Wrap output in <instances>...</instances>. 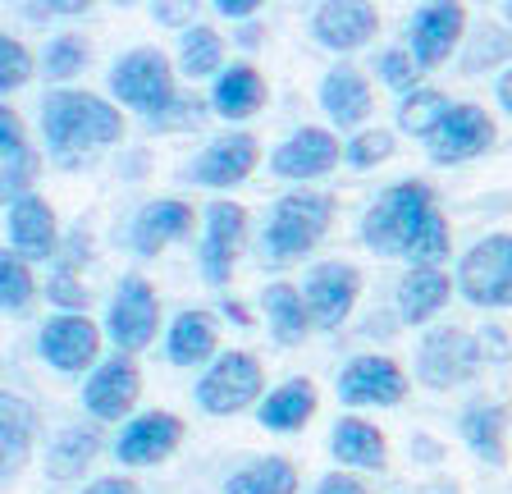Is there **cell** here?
I'll return each mask as SVG.
<instances>
[{"label":"cell","instance_id":"cell-1","mask_svg":"<svg viewBox=\"0 0 512 494\" xmlns=\"http://www.w3.org/2000/svg\"><path fill=\"white\" fill-rule=\"evenodd\" d=\"M42 138L51 161L74 170L87 151L115 147L124 138V115L119 106H110L106 97H92V92H51L42 101Z\"/></svg>","mask_w":512,"mask_h":494},{"label":"cell","instance_id":"cell-2","mask_svg":"<svg viewBox=\"0 0 512 494\" xmlns=\"http://www.w3.org/2000/svg\"><path fill=\"white\" fill-rule=\"evenodd\" d=\"M435 211V193L421 179H403L394 188H384L380 202L362 215V243L380 257H407L416 229L426 225V215Z\"/></svg>","mask_w":512,"mask_h":494},{"label":"cell","instance_id":"cell-3","mask_svg":"<svg viewBox=\"0 0 512 494\" xmlns=\"http://www.w3.org/2000/svg\"><path fill=\"white\" fill-rule=\"evenodd\" d=\"M330 220H334V202L325 193H307V188L284 193L275 202V211H270V220H266V234H261V257H270V261H298V257H307L311 247L325 238Z\"/></svg>","mask_w":512,"mask_h":494},{"label":"cell","instance_id":"cell-4","mask_svg":"<svg viewBox=\"0 0 512 494\" xmlns=\"http://www.w3.org/2000/svg\"><path fill=\"white\" fill-rule=\"evenodd\" d=\"M110 92H115L119 106L138 110V115L156 119L160 110L170 106L179 92H174V69L170 60L151 46H138V51H128L115 69H110Z\"/></svg>","mask_w":512,"mask_h":494},{"label":"cell","instance_id":"cell-5","mask_svg":"<svg viewBox=\"0 0 512 494\" xmlns=\"http://www.w3.org/2000/svg\"><path fill=\"white\" fill-rule=\"evenodd\" d=\"M485 353H480V339L458 325H435L426 330L421 348H416V376L421 385L430 389H453V385H467L471 376L480 371Z\"/></svg>","mask_w":512,"mask_h":494},{"label":"cell","instance_id":"cell-6","mask_svg":"<svg viewBox=\"0 0 512 494\" xmlns=\"http://www.w3.org/2000/svg\"><path fill=\"white\" fill-rule=\"evenodd\" d=\"M458 289L471 307H512V234H490L458 261Z\"/></svg>","mask_w":512,"mask_h":494},{"label":"cell","instance_id":"cell-7","mask_svg":"<svg viewBox=\"0 0 512 494\" xmlns=\"http://www.w3.org/2000/svg\"><path fill=\"white\" fill-rule=\"evenodd\" d=\"M261 362L247 353H220L197 380V408L211 417H234L261 398Z\"/></svg>","mask_w":512,"mask_h":494},{"label":"cell","instance_id":"cell-8","mask_svg":"<svg viewBox=\"0 0 512 494\" xmlns=\"http://www.w3.org/2000/svg\"><path fill=\"white\" fill-rule=\"evenodd\" d=\"M160 330V302L151 293V284L142 275H124L110 298V312H106V334L115 339V348L124 353H138L156 339Z\"/></svg>","mask_w":512,"mask_h":494},{"label":"cell","instance_id":"cell-9","mask_svg":"<svg viewBox=\"0 0 512 494\" xmlns=\"http://www.w3.org/2000/svg\"><path fill=\"white\" fill-rule=\"evenodd\" d=\"M407 394V376L394 357L362 353L339 371V398L348 408H394Z\"/></svg>","mask_w":512,"mask_h":494},{"label":"cell","instance_id":"cell-10","mask_svg":"<svg viewBox=\"0 0 512 494\" xmlns=\"http://www.w3.org/2000/svg\"><path fill=\"white\" fill-rule=\"evenodd\" d=\"M357 293H362L357 266H348V261H320V266H311L307 284H302L311 325H316V330H339V325L348 321Z\"/></svg>","mask_w":512,"mask_h":494},{"label":"cell","instance_id":"cell-11","mask_svg":"<svg viewBox=\"0 0 512 494\" xmlns=\"http://www.w3.org/2000/svg\"><path fill=\"white\" fill-rule=\"evenodd\" d=\"M462 28H467V10H462V5H448V0L416 5L412 19H407V46H412V60L421 69L444 65L448 55L458 51Z\"/></svg>","mask_w":512,"mask_h":494},{"label":"cell","instance_id":"cell-12","mask_svg":"<svg viewBox=\"0 0 512 494\" xmlns=\"http://www.w3.org/2000/svg\"><path fill=\"white\" fill-rule=\"evenodd\" d=\"M37 353H42L46 366L64 371V376H78L87 366H101L96 353H101V330H96L87 316H51L37 334Z\"/></svg>","mask_w":512,"mask_h":494},{"label":"cell","instance_id":"cell-13","mask_svg":"<svg viewBox=\"0 0 512 494\" xmlns=\"http://www.w3.org/2000/svg\"><path fill=\"white\" fill-rule=\"evenodd\" d=\"M494 147V119L480 106H453L448 119L426 138V151L435 165H462L471 156H485Z\"/></svg>","mask_w":512,"mask_h":494},{"label":"cell","instance_id":"cell-14","mask_svg":"<svg viewBox=\"0 0 512 494\" xmlns=\"http://www.w3.org/2000/svg\"><path fill=\"white\" fill-rule=\"evenodd\" d=\"M256 156H261V147L252 133H224L197 151V161L183 170V179L202 183V188H238L256 170Z\"/></svg>","mask_w":512,"mask_h":494},{"label":"cell","instance_id":"cell-15","mask_svg":"<svg viewBox=\"0 0 512 494\" xmlns=\"http://www.w3.org/2000/svg\"><path fill=\"white\" fill-rule=\"evenodd\" d=\"M142 394V376L138 366L128 362V357H106V362L96 366L92 376L83 385V408L92 412L96 421H119L133 412Z\"/></svg>","mask_w":512,"mask_h":494},{"label":"cell","instance_id":"cell-16","mask_svg":"<svg viewBox=\"0 0 512 494\" xmlns=\"http://www.w3.org/2000/svg\"><path fill=\"white\" fill-rule=\"evenodd\" d=\"M375 33H380V14H375V5H362V0H330V5H320L311 14V37L325 51H362Z\"/></svg>","mask_w":512,"mask_h":494},{"label":"cell","instance_id":"cell-17","mask_svg":"<svg viewBox=\"0 0 512 494\" xmlns=\"http://www.w3.org/2000/svg\"><path fill=\"white\" fill-rule=\"evenodd\" d=\"M183 440V421L174 412H142L133 417L115 440V458L124 467H151V462L170 458Z\"/></svg>","mask_w":512,"mask_h":494},{"label":"cell","instance_id":"cell-18","mask_svg":"<svg viewBox=\"0 0 512 494\" xmlns=\"http://www.w3.org/2000/svg\"><path fill=\"white\" fill-rule=\"evenodd\" d=\"M247 234V211L238 202H211L206 211V238H202V280L224 284L234 275V257Z\"/></svg>","mask_w":512,"mask_h":494},{"label":"cell","instance_id":"cell-19","mask_svg":"<svg viewBox=\"0 0 512 494\" xmlns=\"http://www.w3.org/2000/svg\"><path fill=\"white\" fill-rule=\"evenodd\" d=\"M334 161H339V138L330 129H298L270 151V170L279 179H298V183L320 179L325 170H334Z\"/></svg>","mask_w":512,"mask_h":494},{"label":"cell","instance_id":"cell-20","mask_svg":"<svg viewBox=\"0 0 512 494\" xmlns=\"http://www.w3.org/2000/svg\"><path fill=\"white\" fill-rule=\"evenodd\" d=\"M10 247H14V257H23V261L55 257V247H60V225H55V211L37 193L10 202Z\"/></svg>","mask_w":512,"mask_h":494},{"label":"cell","instance_id":"cell-21","mask_svg":"<svg viewBox=\"0 0 512 494\" xmlns=\"http://www.w3.org/2000/svg\"><path fill=\"white\" fill-rule=\"evenodd\" d=\"M371 106H375L371 83L352 65H334L330 74L320 78V110H325V119L339 124V129L362 133V124L371 119Z\"/></svg>","mask_w":512,"mask_h":494},{"label":"cell","instance_id":"cell-22","mask_svg":"<svg viewBox=\"0 0 512 494\" xmlns=\"http://www.w3.org/2000/svg\"><path fill=\"white\" fill-rule=\"evenodd\" d=\"M188 234H192V206L174 202V197L147 202L133 215V225H128V238H133V252H138V257H156L165 243L188 238Z\"/></svg>","mask_w":512,"mask_h":494},{"label":"cell","instance_id":"cell-23","mask_svg":"<svg viewBox=\"0 0 512 494\" xmlns=\"http://www.w3.org/2000/svg\"><path fill=\"white\" fill-rule=\"evenodd\" d=\"M448 293H453V280H448L444 270H421V266H412L403 280H398V289H394L398 321H403V325H426L435 312H444Z\"/></svg>","mask_w":512,"mask_h":494},{"label":"cell","instance_id":"cell-24","mask_svg":"<svg viewBox=\"0 0 512 494\" xmlns=\"http://www.w3.org/2000/svg\"><path fill=\"white\" fill-rule=\"evenodd\" d=\"M311 412H316V385H311L307 376H298V380H284L279 389H270V394L261 398L256 421L266 430H275V435H288V430L307 426Z\"/></svg>","mask_w":512,"mask_h":494},{"label":"cell","instance_id":"cell-25","mask_svg":"<svg viewBox=\"0 0 512 494\" xmlns=\"http://www.w3.org/2000/svg\"><path fill=\"white\" fill-rule=\"evenodd\" d=\"M266 106V78L252 65H229L211 87V110L220 119H252Z\"/></svg>","mask_w":512,"mask_h":494},{"label":"cell","instance_id":"cell-26","mask_svg":"<svg viewBox=\"0 0 512 494\" xmlns=\"http://www.w3.org/2000/svg\"><path fill=\"white\" fill-rule=\"evenodd\" d=\"M462 440L476 458L503 467V458H508V408L503 403H471L462 412Z\"/></svg>","mask_w":512,"mask_h":494},{"label":"cell","instance_id":"cell-27","mask_svg":"<svg viewBox=\"0 0 512 494\" xmlns=\"http://www.w3.org/2000/svg\"><path fill=\"white\" fill-rule=\"evenodd\" d=\"M32 435H37V412H32V403L19 394H5L0 398V472H5V481L28 462Z\"/></svg>","mask_w":512,"mask_h":494},{"label":"cell","instance_id":"cell-28","mask_svg":"<svg viewBox=\"0 0 512 494\" xmlns=\"http://www.w3.org/2000/svg\"><path fill=\"white\" fill-rule=\"evenodd\" d=\"M0 165H5V174H0L5 202L28 197V183H32V174H37V161H32L28 142H23V124L10 106L0 110Z\"/></svg>","mask_w":512,"mask_h":494},{"label":"cell","instance_id":"cell-29","mask_svg":"<svg viewBox=\"0 0 512 494\" xmlns=\"http://www.w3.org/2000/svg\"><path fill=\"white\" fill-rule=\"evenodd\" d=\"M330 449L343 467H362V472H380L384 458H389V444L384 435L362 417H343L330 435Z\"/></svg>","mask_w":512,"mask_h":494},{"label":"cell","instance_id":"cell-30","mask_svg":"<svg viewBox=\"0 0 512 494\" xmlns=\"http://www.w3.org/2000/svg\"><path fill=\"white\" fill-rule=\"evenodd\" d=\"M261 312H266V325L270 334H275V344H302L311 330V312H307V298H302V289H293V284H270L266 293H261Z\"/></svg>","mask_w":512,"mask_h":494},{"label":"cell","instance_id":"cell-31","mask_svg":"<svg viewBox=\"0 0 512 494\" xmlns=\"http://www.w3.org/2000/svg\"><path fill=\"white\" fill-rule=\"evenodd\" d=\"M101 453V430L96 426H69L55 435L51 453H46V476L51 481H78Z\"/></svg>","mask_w":512,"mask_h":494},{"label":"cell","instance_id":"cell-32","mask_svg":"<svg viewBox=\"0 0 512 494\" xmlns=\"http://www.w3.org/2000/svg\"><path fill=\"white\" fill-rule=\"evenodd\" d=\"M165 357L174 366H202L215 357V325L206 312H183L174 316L170 334H165Z\"/></svg>","mask_w":512,"mask_h":494},{"label":"cell","instance_id":"cell-33","mask_svg":"<svg viewBox=\"0 0 512 494\" xmlns=\"http://www.w3.org/2000/svg\"><path fill=\"white\" fill-rule=\"evenodd\" d=\"M224 494H298V472L284 458L247 462L243 472H234L224 481Z\"/></svg>","mask_w":512,"mask_h":494},{"label":"cell","instance_id":"cell-34","mask_svg":"<svg viewBox=\"0 0 512 494\" xmlns=\"http://www.w3.org/2000/svg\"><path fill=\"white\" fill-rule=\"evenodd\" d=\"M220 65H224L220 33H215V28H183V37H179V74L183 78H206V74L220 78L224 74Z\"/></svg>","mask_w":512,"mask_h":494},{"label":"cell","instance_id":"cell-35","mask_svg":"<svg viewBox=\"0 0 512 494\" xmlns=\"http://www.w3.org/2000/svg\"><path fill=\"white\" fill-rule=\"evenodd\" d=\"M448 110L453 106H448V97L439 87H416V92H407V97L398 101V129L416 133V138H430L448 119Z\"/></svg>","mask_w":512,"mask_h":494},{"label":"cell","instance_id":"cell-36","mask_svg":"<svg viewBox=\"0 0 512 494\" xmlns=\"http://www.w3.org/2000/svg\"><path fill=\"white\" fill-rule=\"evenodd\" d=\"M508 55H512V37L503 33L499 23H485V28L467 42L458 65H462V74H485V69L508 65Z\"/></svg>","mask_w":512,"mask_h":494},{"label":"cell","instance_id":"cell-37","mask_svg":"<svg viewBox=\"0 0 512 494\" xmlns=\"http://www.w3.org/2000/svg\"><path fill=\"white\" fill-rule=\"evenodd\" d=\"M448 247H453V234H448V220L439 215V206L426 215V225L416 229L412 247H407V261L421 270H439V261L448 257Z\"/></svg>","mask_w":512,"mask_h":494},{"label":"cell","instance_id":"cell-38","mask_svg":"<svg viewBox=\"0 0 512 494\" xmlns=\"http://www.w3.org/2000/svg\"><path fill=\"white\" fill-rule=\"evenodd\" d=\"M87 69V42L74 33L55 37V42H46V55H42V74L55 78V83H64V78H74Z\"/></svg>","mask_w":512,"mask_h":494},{"label":"cell","instance_id":"cell-39","mask_svg":"<svg viewBox=\"0 0 512 494\" xmlns=\"http://www.w3.org/2000/svg\"><path fill=\"white\" fill-rule=\"evenodd\" d=\"M32 275H28V261L14 257V252H5L0 257V307L5 312H28V302H32Z\"/></svg>","mask_w":512,"mask_h":494},{"label":"cell","instance_id":"cell-40","mask_svg":"<svg viewBox=\"0 0 512 494\" xmlns=\"http://www.w3.org/2000/svg\"><path fill=\"white\" fill-rule=\"evenodd\" d=\"M398 147V138L389 129H362L352 133V142L343 147V161L352 165V170H375L380 161H389Z\"/></svg>","mask_w":512,"mask_h":494},{"label":"cell","instance_id":"cell-41","mask_svg":"<svg viewBox=\"0 0 512 494\" xmlns=\"http://www.w3.org/2000/svg\"><path fill=\"white\" fill-rule=\"evenodd\" d=\"M206 115H211V101L183 97V92H179V97L160 110L156 119H147V124H151V129H160V133H188V129H202Z\"/></svg>","mask_w":512,"mask_h":494},{"label":"cell","instance_id":"cell-42","mask_svg":"<svg viewBox=\"0 0 512 494\" xmlns=\"http://www.w3.org/2000/svg\"><path fill=\"white\" fill-rule=\"evenodd\" d=\"M32 78V55L23 51V42H14L10 33L0 37V92H19Z\"/></svg>","mask_w":512,"mask_h":494},{"label":"cell","instance_id":"cell-43","mask_svg":"<svg viewBox=\"0 0 512 494\" xmlns=\"http://www.w3.org/2000/svg\"><path fill=\"white\" fill-rule=\"evenodd\" d=\"M380 78L394 87V92H403V97H407V92H416V87H421V83H416V78H421V65L412 60V51H398V46H394V51L380 55Z\"/></svg>","mask_w":512,"mask_h":494},{"label":"cell","instance_id":"cell-44","mask_svg":"<svg viewBox=\"0 0 512 494\" xmlns=\"http://www.w3.org/2000/svg\"><path fill=\"white\" fill-rule=\"evenodd\" d=\"M46 298H51L64 316H78V312H87V302H92V293H87L83 284L74 280V270H55L51 284H46Z\"/></svg>","mask_w":512,"mask_h":494},{"label":"cell","instance_id":"cell-45","mask_svg":"<svg viewBox=\"0 0 512 494\" xmlns=\"http://www.w3.org/2000/svg\"><path fill=\"white\" fill-rule=\"evenodd\" d=\"M476 339H480V353L490 357V362H508V357H512V339H508V330H503V325H485Z\"/></svg>","mask_w":512,"mask_h":494},{"label":"cell","instance_id":"cell-46","mask_svg":"<svg viewBox=\"0 0 512 494\" xmlns=\"http://www.w3.org/2000/svg\"><path fill=\"white\" fill-rule=\"evenodd\" d=\"M316 494H366V485L352 472H330L316 481Z\"/></svg>","mask_w":512,"mask_h":494},{"label":"cell","instance_id":"cell-47","mask_svg":"<svg viewBox=\"0 0 512 494\" xmlns=\"http://www.w3.org/2000/svg\"><path fill=\"white\" fill-rule=\"evenodd\" d=\"M23 14H32V19H42V14H87V5H83V0H64V5H60V0H51V5H32V0H28V5H23Z\"/></svg>","mask_w":512,"mask_h":494},{"label":"cell","instance_id":"cell-48","mask_svg":"<svg viewBox=\"0 0 512 494\" xmlns=\"http://www.w3.org/2000/svg\"><path fill=\"white\" fill-rule=\"evenodd\" d=\"M83 494H138V485L128 481V476H101V481H92Z\"/></svg>","mask_w":512,"mask_h":494},{"label":"cell","instance_id":"cell-49","mask_svg":"<svg viewBox=\"0 0 512 494\" xmlns=\"http://www.w3.org/2000/svg\"><path fill=\"white\" fill-rule=\"evenodd\" d=\"M151 19L174 23V28H179L183 19H192V10H188V5H165V0H156V5H151Z\"/></svg>","mask_w":512,"mask_h":494},{"label":"cell","instance_id":"cell-50","mask_svg":"<svg viewBox=\"0 0 512 494\" xmlns=\"http://www.w3.org/2000/svg\"><path fill=\"white\" fill-rule=\"evenodd\" d=\"M256 10H261L256 0H220L215 5V14H224V19H252Z\"/></svg>","mask_w":512,"mask_h":494},{"label":"cell","instance_id":"cell-51","mask_svg":"<svg viewBox=\"0 0 512 494\" xmlns=\"http://www.w3.org/2000/svg\"><path fill=\"white\" fill-rule=\"evenodd\" d=\"M494 92H499V106H503V115L512 119V65L499 74V83H494Z\"/></svg>","mask_w":512,"mask_h":494},{"label":"cell","instance_id":"cell-52","mask_svg":"<svg viewBox=\"0 0 512 494\" xmlns=\"http://www.w3.org/2000/svg\"><path fill=\"white\" fill-rule=\"evenodd\" d=\"M220 312H224V316H234V321H238V325H252V316H247V312H243V307H238V302H224Z\"/></svg>","mask_w":512,"mask_h":494},{"label":"cell","instance_id":"cell-53","mask_svg":"<svg viewBox=\"0 0 512 494\" xmlns=\"http://www.w3.org/2000/svg\"><path fill=\"white\" fill-rule=\"evenodd\" d=\"M508 19H512V5H508Z\"/></svg>","mask_w":512,"mask_h":494}]
</instances>
